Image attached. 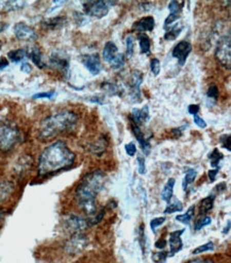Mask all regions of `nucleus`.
Here are the masks:
<instances>
[{"label":"nucleus","mask_w":231,"mask_h":263,"mask_svg":"<svg viewBox=\"0 0 231 263\" xmlns=\"http://www.w3.org/2000/svg\"><path fill=\"white\" fill-rule=\"evenodd\" d=\"M143 82V74L140 70H133L131 72V79H130V98L132 102H140L142 99L140 86Z\"/></svg>","instance_id":"nucleus-12"},{"label":"nucleus","mask_w":231,"mask_h":263,"mask_svg":"<svg viewBox=\"0 0 231 263\" xmlns=\"http://www.w3.org/2000/svg\"><path fill=\"white\" fill-rule=\"evenodd\" d=\"M21 70L26 72V74H30L32 68H31V65L28 64V63H23L22 66H21Z\"/></svg>","instance_id":"nucleus-50"},{"label":"nucleus","mask_w":231,"mask_h":263,"mask_svg":"<svg viewBox=\"0 0 231 263\" xmlns=\"http://www.w3.org/2000/svg\"><path fill=\"white\" fill-rule=\"evenodd\" d=\"M54 96V91H50V92H42V93H37L35 95L32 96L33 99H42V98H46V99H52V97Z\"/></svg>","instance_id":"nucleus-44"},{"label":"nucleus","mask_w":231,"mask_h":263,"mask_svg":"<svg viewBox=\"0 0 231 263\" xmlns=\"http://www.w3.org/2000/svg\"><path fill=\"white\" fill-rule=\"evenodd\" d=\"M108 147V142L105 139V137H100L94 144H92L91 147V152L92 154L100 157L105 154V152L107 151Z\"/></svg>","instance_id":"nucleus-21"},{"label":"nucleus","mask_w":231,"mask_h":263,"mask_svg":"<svg viewBox=\"0 0 231 263\" xmlns=\"http://www.w3.org/2000/svg\"><path fill=\"white\" fill-rule=\"evenodd\" d=\"M183 30V26L181 24H176L174 27H168L167 31L164 34V40L166 41H175Z\"/></svg>","instance_id":"nucleus-24"},{"label":"nucleus","mask_w":231,"mask_h":263,"mask_svg":"<svg viewBox=\"0 0 231 263\" xmlns=\"http://www.w3.org/2000/svg\"><path fill=\"white\" fill-rule=\"evenodd\" d=\"M211 223H212V218H211L210 216H208V215H205V216H203V217L198 218V220L195 222L194 229H195L196 231H198V230H200V229H203L204 227L210 225Z\"/></svg>","instance_id":"nucleus-36"},{"label":"nucleus","mask_w":231,"mask_h":263,"mask_svg":"<svg viewBox=\"0 0 231 263\" xmlns=\"http://www.w3.org/2000/svg\"><path fill=\"white\" fill-rule=\"evenodd\" d=\"M125 151L128 156L133 157L137 154V146L133 143H128L125 145Z\"/></svg>","instance_id":"nucleus-43"},{"label":"nucleus","mask_w":231,"mask_h":263,"mask_svg":"<svg viewBox=\"0 0 231 263\" xmlns=\"http://www.w3.org/2000/svg\"><path fill=\"white\" fill-rule=\"evenodd\" d=\"M28 57L30 58L31 61L33 62V64L43 69L46 67V63L44 62V59H43V54H42V51L40 50L38 47H32L31 50L28 52Z\"/></svg>","instance_id":"nucleus-19"},{"label":"nucleus","mask_w":231,"mask_h":263,"mask_svg":"<svg viewBox=\"0 0 231 263\" xmlns=\"http://www.w3.org/2000/svg\"><path fill=\"white\" fill-rule=\"evenodd\" d=\"M64 228L70 235H76V233H83L84 230L90 227V223L86 218L77 215V214H69L63 221Z\"/></svg>","instance_id":"nucleus-6"},{"label":"nucleus","mask_w":231,"mask_h":263,"mask_svg":"<svg viewBox=\"0 0 231 263\" xmlns=\"http://www.w3.org/2000/svg\"><path fill=\"white\" fill-rule=\"evenodd\" d=\"M214 250V243L213 242H208L204 245H200L198 247H196L195 250L193 251V255H199V254H203L209 251H213Z\"/></svg>","instance_id":"nucleus-37"},{"label":"nucleus","mask_w":231,"mask_h":263,"mask_svg":"<svg viewBox=\"0 0 231 263\" xmlns=\"http://www.w3.org/2000/svg\"><path fill=\"white\" fill-rule=\"evenodd\" d=\"M192 52V44L187 41H181L172 49L171 55L178 60L180 66H183L186 62L187 57Z\"/></svg>","instance_id":"nucleus-10"},{"label":"nucleus","mask_w":231,"mask_h":263,"mask_svg":"<svg viewBox=\"0 0 231 263\" xmlns=\"http://www.w3.org/2000/svg\"><path fill=\"white\" fill-rule=\"evenodd\" d=\"M23 135L21 130L12 122L0 120V152L8 153L22 142Z\"/></svg>","instance_id":"nucleus-4"},{"label":"nucleus","mask_w":231,"mask_h":263,"mask_svg":"<svg viewBox=\"0 0 231 263\" xmlns=\"http://www.w3.org/2000/svg\"><path fill=\"white\" fill-rule=\"evenodd\" d=\"M155 20L152 16H146L143 17L137 22L133 23L132 25V30L138 31L140 33L146 32V31H152L155 28Z\"/></svg>","instance_id":"nucleus-17"},{"label":"nucleus","mask_w":231,"mask_h":263,"mask_svg":"<svg viewBox=\"0 0 231 263\" xmlns=\"http://www.w3.org/2000/svg\"><path fill=\"white\" fill-rule=\"evenodd\" d=\"M216 190H219V191H223V190H226V183H220L216 187Z\"/></svg>","instance_id":"nucleus-56"},{"label":"nucleus","mask_w":231,"mask_h":263,"mask_svg":"<svg viewBox=\"0 0 231 263\" xmlns=\"http://www.w3.org/2000/svg\"><path fill=\"white\" fill-rule=\"evenodd\" d=\"M65 24H66V18L62 16L49 18L45 22H43V26L47 29H57V28L63 27Z\"/></svg>","instance_id":"nucleus-27"},{"label":"nucleus","mask_w":231,"mask_h":263,"mask_svg":"<svg viewBox=\"0 0 231 263\" xmlns=\"http://www.w3.org/2000/svg\"><path fill=\"white\" fill-rule=\"evenodd\" d=\"M215 197H216V195L210 194L209 196L205 197L204 199H201V201H200V203H199V214H200V215H205V214H207L209 211L212 210Z\"/></svg>","instance_id":"nucleus-22"},{"label":"nucleus","mask_w":231,"mask_h":263,"mask_svg":"<svg viewBox=\"0 0 231 263\" xmlns=\"http://www.w3.org/2000/svg\"><path fill=\"white\" fill-rule=\"evenodd\" d=\"M231 42H230V35H224L222 36L216 45L215 49V58L219 63L227 69H230L231 64Z\"/></svg>","instance_id":"nucleus-5"},{"label":"nucleus","mask_w":231,"mask_h":263,"mask_svg":"<svg viewBox=\"0 0 231 263\" xmlns=\"http://www.w3.org/2000/svg\"><path fill=\"white\" fill-rule=\"evenodd\" d=\"M138 39H139L141 53L149 54L150 53V39H149V36L145 33H140Z\"/></svg>","instance_id":"nucleus-25"},{"label":"nucleus","mask_w":231,"mask_h":263,"mask_svg":"<svg viewBox=\"0 0 231 263\" xmlns=\"http://www.w3.org/2000/svg\"><path fill=\"white\" fill-rule=\"evenodd\" d=\"M14 190V184L11 181L0 182V202L5 201L10 197Z\"/></svg>","instance_id":"nucleus-23"},{"label":"nucleus","mask_w":231,"mask_h":263,"mask_svg":"<svg viewBox=\"0 0 231 263\" xmlns=\"http://www.w3.org/2000/svg\"><path fill=\"white\" fill-rule=\"evenodd\" d=\"M75 153L63 141H56L43 151L38 157L37 174L40 177H48L65 171L74 164Z\"/></svg>","instance_id":"nucleus-2"},{"label":"nucleus","mask_w":231,"mask_h":263,"mask_svg":"<svg viewBox=\"0 0 231 263\" xmlns=\"http://www.w3.org/2000/svg\"><path fill=\"white\" fill-rule=\"evenodd\" d=\"M107 175L100 170L88 173L80 180L75 191V200L77 206L89 215L88 220L93 218L98 212L97 195L103 191L107 181Z\"/></svg>","instance_id":"nucleus-1"},{"label":"nucleus","mask_w":231,"mask_h":263,"mask_svg":"<svg viewBox=\"0 0 231 263\" xmlns=\"http://www.w3.org/2000/svg\"><path fill=\"white\" fill-rule=\"evenodd\" d=\"M102 90L108 94V95H112V96H115V95H120L121 93V90L119 89V86L117 84L114 83H111V82H104L102 84Z\"/></svg>","instance_id":"nucleus-31"},{"label":"nucleus","mask_w":231,"mask_h":263,"mask_svg":"<svg viewBox=\"0 0 231 263\" xmlns=\"http://www.w3.org/2000/svg\"><path fill=\"white\" fill-rule=\"evenodd\" d=\"M166 245H167V242H166V240H164V239L158 240V241L156 242V244H155V246H156L157 248H159V250H163V248H164Z\"/></svg>","instance_id":"nucleus-49"},{"label":"nucleus","mask_w":231,"mask_h":263,"mask_svg":"<svg viewBox=\"0 0 231 263\" xmlns=\"http://www.w3.org/2000/svg\"><path fill=\"white\" fill-rule=\"evenodd\" d=\"M199 110H200V108L198 105H191V106H189V108H187V111H189V113L192 114L193 116L197 115Z\"/></svg>","instance_id":"nucleus-48"},{"label":"nucleus","mask_w":231,"mask_h":263,"mask_svg":"<svg viewBox=\"0 0 231 263\" xmlns=\"http://www.w3.org/2000/svg\"><path fill=\"white\" fill-rule=\"evenodd\" d=\"M78 121V114L70 110L52 114L41 122L37 138L43 142H48L60 135L73 133Z\"/></svg>","instance_id":"nucleus-3"},{"label":"nucleus","mask_w":231,"mask_h":263,"mask_svg":"<svg viewBox=\"0 0 231 263\" xmlns=\"http://www.w3.org/2000/svg\"><path fill=\"white\" fill-rule=\"evenodd\" d=\"M27 57H28V51L25 50V49H22V48L11 50L8 53V58L10 59V61H12L14 63H17V62L23 61L24 59H26Z\"/></svg>","instance_id":"nucleus-28"},{"label":"nucleus","mask_w":231,"mask_h":263,"mask_svg":"<svg viewBox=\"0 0 231 263\" xmlns=\"http://www.w3.org/2000/svg\"><path fill=\"white\" fill-rule=\"evenodd\" d=\"M92 102H95V104H99V105H103V99L100 98V97H98V96H95V97H92L91 99H90Z\"/></svg>","instance_id":"nucleus-55"},{"label":"nucleus","mask_w":231,"mask_h":263,"mask_svg":"<svg viewBox=\"0 0 231 263\" xmlns=\"http://www.w3.org/2000/svg\"><path fill=\"white\" fill-rule=\"evenodd\" d=\"M194 123L197 127L201 129H205L207 127V123L204 121V119H201L198 115H194Z\"/></svg>","instance_id":"nucleus-46"},{"label":"nucleus","mask_w":231,"mask_h":263,"mask_svg":"<svg viewBox=\"0 0 231 263\" xmlns=\"http://www.w3.org/2000/svg\"><path fill=\"white\" fill-rule=\"evenodd\" d=\"M83 9L86 15L103 18L109 13V7L106 2H85L83 3Z\"/></svg>","instance_id":"nucleus-8"},{"label":"nucleus","mask_w":231,"mask_h":263,"mask_svg":"<svg viewBox=\"0 0 231 263\" xmlns=\"http://www.w3.org/2000/svg\"><path fill=\"white\" fill-rule=\"evenodd\" d=\"M207 96L215 101L219 97V87L216 86L215 84H212L207 91Z\"/></svg>","instance_id":"nucleus-40"},{"label":"nucleus","mask_w":231,"mask_h":263,"mask_svg":"<svg viewBox=\"0 0 231 263\" xmlns=\"http://www.w3.org/2000/svg\"><path fill=\"white\" fill-rule=\"evenodd\" d=\"M219 171H220V167L219 168H214V170H209L208 177H209V181L210 182H214V180L216 178V175H218Z\"/></svg>","instance_id":"nucleus-47"},{"label":"nucleus","mask_w":231,"mask_h":263,"mask_svg":"<svg viewBox=\"0 0 231 263\" xmlns=\"http://www.w3.org/2000/svg\"><path fill=\"white\" fill-rule=\"evenodd\" d=\"M125 54L124 53H118L114 57V59L109 63L112 69H121L125 65Z\"/></svg>","instance_id":"nucleus-33"},{"label":"nucleus","mask_w":231,"mask_h":263,"mask_svg":"<svg viewBox=\"0 0 231 263\" xmlns=\"http://www.w3.org/2000/svg\"><path fill=\"white\" fill-rule=\"evenodd\" d=\"M161 67V64H160V61H159L158 59H156V58H153V59H151L150 61V70L152 74L155 76H158L159 74H160V68Z\"/></svg>","instance_id":"nucleus-39"},{"label":"nucleus","mask_w":231,"mask_h":263,"mask_svg":"<svg viewBox=\"0 0 231 263\" xmlns=\"http://www.w3.org/2000/svg\"><path fill=\"white\" fill-rule=\"evenodd\" d=\"M184 7V2H170L168 4L169 14H174V15H181V12Z\"/></svg>","instance_id":"nucleus-34"},{"label":"nucleus","mask_w":231,"mask_h":263,"mask_svg":"<svg viewBox=\"0 0 231 263\" xmlns=\"http://www.w3.org/2000/svg\"><path fill=\"white\" fill-rule=\"evenodd\" d=\"M208 158L210 160V164L212 167L214 168H219V164L220 162L223 160L224 158V155L218 149V148H214L209 155H208Z\"/></svg>","instance_id":"nucleus-29"},{"label":"nucleus","mask_w":231,"mask_h":263,"mask_svg":"<svg viewBox=\"0 0 231 263\" xmlns=\"http://www.w3.org/2000/svg\"><path fill=\"white\" fill-rule=\"evenodd\" d=\"M126 42V54L128 58H132L133 51H134V37L129 34L125 39Z\"/></svg>","instance_id":"nucleus-35"},{"label":"nucleus","mask_w":231,"mask_h":263,"mask_svg":"<svg viewBox=\"0 0 231 263\" xmlns=\"http://www.w3.org/2000/svg\"><path fill=\"white\" fill-rule=\"evenodd\" d=\"M220 142L222 143L223 147L226 148L228 152L231 151V147H230V135H224L220 138Z\"/></svg>","instance_id":"nucleus-45"},{"label":"nucleus","mask_w":231,"mask_h":263,"mask_svg":"<svg viewBox=\"0 0 231 263\" xmlns=\"http://www.w3.org/2000/svg\"><path fill=\"white\" fill-rule=\"evenodd\" d=\"M182 210H183V204L181 203L180 200L176 199L175 201L168 202L167 207L164 210V213L165 214H171V213H174V212H180Z\"/></svg>","instance_id":"nucleus-32"},{"label":"nucleus","mask_w":231,"mask_h":263,"mask_svg":"<svg viewBox=\"0 0 231 263\" xmlns=\"http://www.w3.org/2000/svg\"><path fill=\"white\" fill-rule=\"evenodd\" d=\"M49 63L54 69L60 71L61 74H63L64 76H66L68 74L69 60L64 53L59 52V51H54L50 57Z\"/></svg>","instance_id":"nucleus-11"},{"label":"nucleus","mask_w":231,"mask_h":263,"mask_svg":"<svg viewBox=\"0 0 231 263\" xmlns=\"http://www.w3.org/2000/svg\"><path fill=\"white\" fill-rule=\"evenodd\" d=\"M183 232L184 229H180L169 233V256H175L183 248V243L181 240V235Z\"/></svg>","instance_id":"nucleus-14"},{"label":"nucleus","mask_w":231,"mask_h":263,"mask_svg":"<svg viewBox=\"0 0 231 263\" xmlns=\"http://www.w3.org/2000/svg\"><path fill=\"white\" fill-rule=\"evenodd\" d=\"M186 263H216L212 260H209V259H194L192 261H189Z\"/></svg>","instance_id":"nucleus-51"},{"label":"nucleus","mask_w":231,"mask_h":263,"mask_svg":"<svg viewBox=\"0 0 231 263\" xmlns=\"http://www.w3.org/2000/svg\"><path fill=\"white\" fill-rule=\"evenodd\" d=\"M88 244L89 240L83 233H76V235H71V237L64 243L63 250L66 254L75 256L83 252Z\"/></svg>","instance_id":"nucleus-7"},{"label":"nucleus","mask_w":231,"mask_h":263,"mask_svg":"<svg viewBox=\"0 0 231 263\" xmlns=\"http://www.w3.org/2000/svg\"><path fill=\"white\" fill-rule=\"evenodd\" d=\"M6 215H7V212L5 209H2L0 208V228H2L5 220H6Z\"/></svg>","instance_id":"nucleus-52"},{"label":"nucleus","mask_w":231,"mask_h":263,"mask_svg":"<svg viewBox=\"0 0 231 263\" xmlns=\"http://www.w3.org/2000/svg\"><path fill=\"white\" fill-rule=\"evenodd\" d=\"M196 177H197L196 170H194V168H187L185 171V176H184L183 181H182V189H183L184 192L187 191V187H189V185L192 184L195 181Z\"/></svg>","instance_id":"nucleus-26"},{"label":"nucleus","mask_w":231,"mask_h":263,"mask_svg":"<svg viewBox=\"0 0 231 263\" xmlns=\"http://www.w3.org/2000/svg\"><path fill=\"white\" fill-rule=\"evenodd\" d=\"M131 130H132V134L134 135L137 141L139 142V144L141 146L142 152L144 153V155H145V156H148L150 154V149H151V146H150L149 141L145 138V136H144L143 131L141 130V128L139 126L132 124Z\"/></svg>","instance_id":"nucleus-16"},{"label":"nucleus","mask_w":231,"mask_h":263,"mask_svg":"<svg viewBox=\"0 0 231 263\" xmlns=\"http://www.w3.org/2000/svg\"><path fill=\"white\" fill-rule=\"evenodd\" d=\"M14 34L17 40L24 42H33L37 39V33L34 29L25 23H17L14 26Z\"/></svg>","instance_id":"nucleus-9"},{"label":"nucleus","mask_w":231,"mask_h":263,"mask_svg":"<svg viewBox=\"0 0 231 263\" xmlns=\"http://www.w3.org/2000/svg\"><path fill=\"white\" fill-rule=\"evenodd\" d=\"M118 53H119V48L117 45H115V43L112 41L107 42L103 50V59L107 63H110Z\"/></svg>","instance_id":"nucleus-18"},{"label":"nucleus","mask_w":231,"mask_h":263,"mask_svg":"<svg viewBox=\"0 0 231 263\" xmlns=\"http://www.w3.org/2000/svg\"><path fill=\"white\" fill-rule=\"evenodd\" d=\"M9 66V61L6 58H0V70Z\"/></svg>","instance_id":"nucleus-53"},{"label":"nucleus","mask_w":231,"mask_h":263,"mask_svg":"<svg viewBox=\"0 0 231 263\" xmlns=\"http://www.w3.org/2000/svg\"><path fill=\"white\" fill-rule=\"evenodd\" d=\"M7 27H8V25H7V24H4V23H0V32H3L4 30H6V29H7Z\"/></svg>","instance_id":"nucleus-57"},{"label":"nucleus","mask_w":231,"mask_h":263,"mask_svg":"<svg viewBox=\"0 0 231 263\" xmlns=\"http://www.w3.org/2000/svg\"><path fill=\"white\" fill-rule=\"evenodd\" d=\"M176 184V180L174 178H169L167 180V182L164 185V189L162 190L161 192V198L165 201V202H170L172 195H174V186Z\"/></svg>","instance_id":"nucleus-20"},{"label":"nucleus","mask_w":231,"mask_h":263,"mask_svg":"<svg viewBox=\"0 0 231 263\" xmlns=\"http://www.w3.org/2000/svg\"><path fill=\"white\" fill-rule=\"evenodd\" d=\"M82 64L85 66L93 76H97L102 71V62H100V58L98 53H91V54H84L81 57Z\"/></svg>","instance_id":"nucleus-13"},{"label":"nucleus","mask_w":231,"mask_h":263,"mask_svg":"<svg viewBox=\"0 0 231 263\" xmlns=\"http://www.w3.org/2000/svg\"><path fill=\"white\" fill-rule=\"evenodd\" d=\"M131 120L133 125L137 126H142L144 124H146L147 121L149 120V107L148 105H145L142 109H132L131 113Z\"/></svg>","instance_id":"nucleus-15"},{"label":"nucleus","mask_w":231,"mask_h":263,"mask_svg":"<svg viewBox=\"0 0 231 263\" xmlns=\"http://www.w3.org/2000/svg\"><path fill=\"white\" fill-rule=\"evenodd\" d=\"M194 212H195V206L190 207L187 209V211L184 214H180L176 216V220L184 225H189L190 222L192 221V217L194 216Z\"/></svg>","instance_id":"nucleus-30"},{"label":"nucleus","mask_w":231,"mask_h":263,"mask_svg":"<svg viewBox=\"0 0 231 263\" xmlns=\"http://www.w3.org/2000/svg\"><path fill=\"white\" fill-rule=\"evenodd\" d=\"M165 221H166V218L164 216L152 218V220L150 221V228H151L152 232H155L158 227H160L161 225H163L165 223Z\"/></svg>","instance_id":"nucleus-38"},{"label":"nucleus","mask_w":231,"mask_h":263,"mask_svg":"<svg viewBox=\"0 0 231 263\" xmlns=\"http://www.w3.org/2000/svg\"><path fill=\"white\" fill-rule=\"evenodd\" d=\"M171 133L174 134L175 136H177V137H180V136L182 135V127H180V128H176V129H172V130H171Z\"/></svg>","instance_id":"nucleus-54"},{"label":"nucleus","mask_w":231,"mask_h":263,"mask_svg":"<svg viewBox=\"0 0 231 263\" xmlns=\"http://www.w3.org/2000/svg\"><path fill=\"white\" fill-rule=\"evenodd\" d=\"M167 255H168V253H165V252L156 253L152 255V260L156 263H165L166 259H167Z\"/></svg>","instance_id":"nucleus-41"},{"label":"nucleus","mask_w":231,"mask_h":263,"mask_svg":"<svg viewBox=\"0 0 231 263\" xmlns=\"http://www.w3.org/2000/svg\"><path fill=\"white\" fill-rule=\"evenodd\" d=\"M138 165H139V173L141 175H144L146 173V166H145V159L142 155L138 156Z\"/></svg>","instance_id":"nucleus-42"}]
</instances>
